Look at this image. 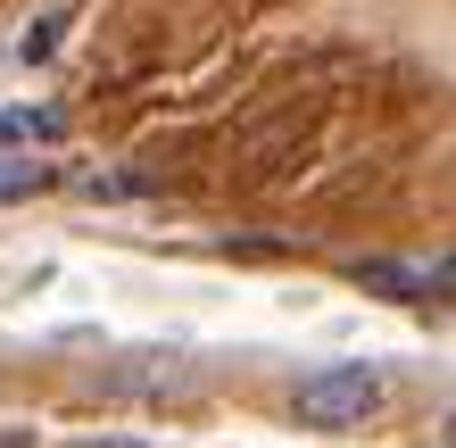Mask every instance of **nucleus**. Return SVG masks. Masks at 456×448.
Segmentation results:
<instances>
[{"instance_id": "obj_2", "label": "nucleus", "mask_w": 456, "mask_h": 448, "mask_svg": "<svg viewBox=\"0 0 456 448\" xmlns=\"http://www.w3.org/2000/svg\"><path fill=\"white\" fill-rule=\"evenodd\" d=\"M100 382H109L117 399H167V390L183 399V390H200V365L175 357V349H133V357H117Z\"/></svg>"}, {"instance_id": "obj_1", "label": "nucleus", "mask_w": 456, "mask_h": 448, "mask_svg": "<svg viewBox=\"0 0 456 448\" xmlns=\"http://www.w3.org/2000/svg\"><path fill=\"white\" fill-rule=\"evenodd\" d=\"M373 407H382V365H315V374H299V390H290V415H299L307 432H348V424H365Z\"/></svg>"}, {"instance_id": "obj_3", "label": "nucleus", "mask_w": 456, "mask_h": 448, "mask_svg": "<svg viewBox=\"0 0 456 448\" xmlns=\"http://www.w3.org/2000/svg\"><path fill=\"white\" fill-rule=\"evenodd\" d=\"M34 191H50V167H42V158H0V208H9V200H34Z\"/></svg>"}, {"instance_id": "obj_4", "label": "nucleus", "mask_w": 456, "mask_h": 448, "mask_svg": "<svg viewBox=\"0 0 456 448\" xmlns=\"http://www.w3.org/2000/svg\"><path fill=\"white\" fill-rule=\"evenodd\" d=\"M0 142H59L50 109H0Z\"/></svg>"}, {"instance_id": "obj_6", "label": "nucleus", "mask_w": 456, "mask_h": 448, "mask_svg": "<svg viewBox=\"0 0 456 448\" xmlns=\"http://www.w3.org/2000/svg\"><path fill=\"white\" fill-rule=\"evenodd\" d=\"M0 448H42V432L34 424H0Z\"/></svg>"}, {"instance_id": "obj_8", "label": "nucleus", "mask_w": 456, "mask_h": 448, "mask_svg": "<svg viewBox=\"0 0 456 448\" xmlns=\"http://www.w3.org/2000/svg\"><path fill=\"white\" fill-rule=\"evenodd\" d=\"M84 448H150V440H125V432H109V440H84Z\"/></svg>"}, {"instance_id": "obj_5", "label": "nucleus", "mask_w": 456, "mask_h": 448, "mask_svg": "<svg viewBox=\"0 0 456 448\" xmlns=\"http://www.w3.org/2000/svg\"><path fill=\"white\" fill-rule=\"evenodd\" d=\"M59 25H67V17H42V25H25L17 59H50V50H59Z\"/></svg>"}, {"instance_id": "obj_7", "label": "nucleus", "mask_w": 456, "mask_h": 448, "mask_svg": "<svg viewBox=\"0 0 456 448\" xmlns=\"http://www.w3.org/2000/svg\"><path fill=\"white\" fill-rule=\"evenodd\" d=\"M432 448H456V407H440V424H432Z\"/></svg>"}]
</instances>
